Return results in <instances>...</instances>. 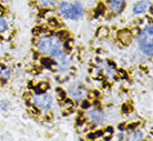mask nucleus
I'll return each mask as SVG.
<instances>
[{
    "instance_id": "obj_1",
    "label": "nucleus",
    "mask_w": 153,
    "mask_h": 141,
    "mask_svg": "<svg viewBox=\"0 0 153 141\" xmlns=\"http://www.w3.org/2000/svg\"><path fill=\"white\" fill-rule=\"evenodd\" d=\"M38 49L42 53L53 56V57H60L63 53V45L62 41L56 36H45L40 38L38 42Z\"/></svg>"
},
{
    "instance_id": "obj_2",
    "label": "nucleus",
    "mask_w": 153,
    "mask_h": 141,
    "mask_svg": "<svg viewBox=\"0 0 153 141\" xmlns=\"http://www.w3.org/2000/svg\"><path fill=\"white\" fill-rule=\"evenodd\" d=\"M59 10L62 17L67 19H72V20L78 19L83 15V7L78 1H75L73 4H70L67 1L61 2L59 6Z\"/></svg>"
},
{
    "instance_id": "obj_3",
    "label": "nucleus",
    "mask_w": 153,
    "mask_h": 141,
    "mask_svg": "<svg viewBox=\"0 0 153 141\" xmlns=\"http://www.w3.org/2000/svg\"><path fill=\"white\" fill-rule=\"evenodd\" d=\"M152 33L153 29L152 26H147L143 30L139 33V46H140V49L143 51L145 55L151 56L152 55Z\"/></svg>"
},
{
    "instance_id": "obj_4",
    "label": "nucleus",
    "mask_w": 153,
    "mask_h": 141,
    "mask_svg": "<svg viewBox=\"0 0 153 141\" xmlns=\"http://www.w3.org/2000/svg\"><path fill=\"white\" fill-rule=\"evenodd\" d=\"M32 102L37 107H39L41 110L47 111L49 110L51 106H52V98L49 95L41 93V95H37V96L33 97L32 98Z\"/></svg>"
},
{
    "instance_id": "obj_5",
    "label": "nucleus",
    "mask_w": 153,
    "mask_h": 141,
    "mask_svg": "<svg viewBox=\"0 0 153 141\" xmlns=\"http://www.w3.org/2000/svg\"><path fill=\"white\" fill-rule=\"evenodd\" d=\"M69 93L70 96L72 97V98H74V99H81L85 95V89L81 85L75 83V85H72V86L70 87Z\"/></svg>"
},
{
    "instance_id": "obj_6",
    "label": "nucleus",
    "mask_w": 153,
    "mask_h": 141,
    "mask_svg": "<svg viewBox=\"0 0 153 141\" xmlns=\"http://www.w3.org/2000/svg\"><path fill=\"white\" fill-rule=\"evenodd\" d=\"M118 37H119V40L121 41L123 45H129V43L132 41L133 35H132V32L130 30H128V29H123V30H121L118 33Z\"/></svg>"
},
{
    "instance_id": "obj_7",
    "label": "nucleus",
    "mask_w": 153,
    "mask_h": 141,
    "mask_svg": "<svg viewBox=\"0 0 153 141\" xmlns=\"http://www.w3.org/2000/svg\"><path fill=\"white\" fill-rule=\"evenodd\" d=\"M151 6V4L149 2V1H139L138 4H135L133 6V14L135 15H141V14H143L145 11L148 10V8Z\"/></svg>"
},
{
    "instance_id": "obj_8",
    "label": "nucleus",
    "mask_w": 153,
    "mask_h": 141,
    "mask_svg": "<svg viewBox=\"0 0 153 141\" xmlns=\"http://www.w3.org/2000/svg\"><path fill=\"white\" fill-rule=\"evenodd\" d=\"M124 6V0H111L110 9L114 12H120Z\"/></svg>"
},
{
    "instance_id": "obj_9",
    "label": "nucleus",
    "mask_w": 153,
    "mask_h": 141,
    "mask_svg": "<svg viewBox=\"0 0 153 141\" xmlns=\"http://www.w3.org/2000/svg\"><path fill=\"white\" fill-rule=\"evenodd\" d=\"M89 116L90 118H91L94 122H97V123H100V122L103 121V113L100 110H97V109H95V110L90 111Z\"/></svg>"
},
{
    "instance_id": "obj_10",
    "label": "nucleus",
    "mask_w": 153,
    "mask_h": 141,
    "mask_svg": "<svg viewBox=\"0 0 153 141\" xmlns=\"http://www.w3.org/2000/svg\"><path fill=\"white\" fill-rule=\"evenodd\" d=\"M48 88H49V85H48L47 82H40L39 85L36 87V92H37V95H41V93H43Z\"/></svg>"
},
{
    "instance_id": "obj_11",
    "label": "nucleus",
    "mask_w": 153,
    "mask_h": 141,
    "mask_svg": "<svg viewBox=\"0 0 153 141\" xmlns=\"http://www.w3.org/2000/svg\"><path fill=\"white\" fill-rule=\"evenodd\" d=\"M142 139V133L141 132H134L129 137L128 141H141Z\"/></svg>"
},
{
    "instance_id": "obj_12",
    "label": "nucleus",
    "mask_w": 153,
    "mask_h": 141,
    "mask_svg": "<svg viewBox=\"0 0 153 141\" xmlns=\"http://www.w3.org/2000/svg\"><path fill=\"white\" fill-rule=\"evenodd\" d=\"M97 35H98V37H107L109 35V29L107 27H101V28H99V30L97 31Z\"/></svg>"
},
{
    "instance_id": "obj_13",
    "label": "nucleus",
    "mask_w": 153,
    "mask_h": 141,
    "mask_svg": "<svg viewBox=\"0 0 153 141\" xmlns=\"http://www.w3.org/2000/svg\"><path fill=\"white\" fill-rule=\"evenodd\" d=\"M41 62H42V65L45 66V67H48V68L53 66V61L51 60L50 58H42V59H41Z\"/></svg>"
},
{
    "instance_id": "obj_14",
    "label": "nucleus",
    "mask_w": 153,
    "mask_h": 141,
    "mask_svg": "<svg viewBox=\"0 0 153 141\" xmlns=\"http://www.w3.org/2000/svg\"><path fill=\"white\" fill-rule=\"evenodd\" d=\"M70 38V33L68 31H60L59 32V39L61 41L62 40H68Z\"/></svg>"
},
{
    "instance_id": "obj_15",
    "label": "nucleus",
    "mask_w": 153,
    "mask_h": 141,
    "mask_svg": "<svg viewBox=\"0 0 153 141\" xmlns=\"http://www.w3.org/2000/svg\"><path fill=\"white\" fill-rule=\"evenodd\" d=\"M40 4L45 7H52L54 5L53 0H39Z\"/></svg>"
},
{
    "instance_id": "obj_16",
    "label": "nucleus",
    "mask_w": 153,
    "mask_h": 141,
    "mask_svg": "<svg viewBox=\"0 0 153 141\" xmlns=\"http://www.w3.org/2000/svg\"><path fill=\"white\" fill-rule=\"evenodd\" d=\"M6 29H7V22L2 17H0V32L5 31Z\"/></svg>"
},
{
    "instance_id": "obj_17",
    "label": "nucleus",
    "mask_w": 153,
    "mask_h": 141,
    "mask_svg": "<svg viewBox=\"0 0 153 141\" xmlns=\"http://www.w3.org/2000/svg\"><path fill=\"white\" fill-rule=\"evenodd\" d=\"M64 108H68V109H71L72 106H73V103H72V101L70 100V99H64V103H63Z\"/></svg>"
},
{
    "instance_id": "obj_18",
    "label": "nucleus",
    "mask_w": 153,
    "mask_h": 141,
    "mask_svg": "<svg viewBox=\"0 0 153 141\" xmlns=\"http://www.w3.org/2000/svg\"><path fill=\"white\" fill-rule=\"evenodd\" d=\"M49 25L52 26L53 28H56V27H58V21L56 20L54 18H52V19H50L49 20Z\"/></svg>"
},
{
    "instance_id": "obj_19",
    "label": "nucleus",
    "mask_w": 153,
    "mask_h": 141,
    "mask_svg": "<svg viewBox=\"0 0 153 141\" xmlns=\"http://www.w3.org/2000/svg\"><path fill=\"white\" fill-rule=\"evenodd\" d=\"M81 107L83 108V109H88L90 107V103L88 102V100H84L83 102H82V105H81Z\"/></svg>"
},
{
    "instance_id": "obj_20",
    "label": "nucleus",
    "mask_w": 153,
    "mask_h": 141,
    "mask_svg": "<svg viewBox=\"0 0 153 141\" xmlns=\"http://www.w3.org/2000/svg\"><path fill=\"white\" fill-rule=\"evenodd\" d=\"M119 75L121 78H127V72L124 70H119Z\"/></svg>"
},
{
    "instance_id": "obj_21",
    "label": "nucleus",
    "mask_w": 153,
    "mask_h": 141,
    "mask_svg": "<svg viewBox=\"0 0 153 141\" xmlns=\"http://www.w3.org/2000/svg\"><path fill=\"white\" fill-rule=\"evenodd\" d=\"M94 135H95V137H97V138H99V137H102V136H103V131L98 130L97 132H94Z\"/></svg>"
},
{
    "instance_id": "obj_22",
    "label": "nucleus",
    "mask_w": 153,
    "mask_h": 141,
    "mask_svg": "<svg viewBox=\"0 0 153 141\" xmlns=\"http://www.w3.org/2000/svg\"><path fill=\"white\" fill-rule=\"evenodd\" d=\"M95 138H97V137H95L94 133H89V135H88V139H90V140H93Z\"/></svg>"
},
{
    "instance_id": "obj_23",
    "label": "nucleus",
    "mask_w": 153,
    "mask_h": 141,
    "mask_svg": "<svg viewBox=\"0 0 153 141\" xmlns=\"http://www.w3.org/2000/svg\"><path fill=\"white\" fill-rule=\"evenodd\" d=\"M130 110H131V108L129 109L128 106H125V105H124V106H122V111H124V112H129Z\"/></svg>"
},
{
    "instance_id": "obj_24",
    "label": "nucleus",
    "mask_w": 153,
    "mask_h": 141,
    "mask_svg": "<svg viewBox=\"0 0 153 141\" xmlns=\"http://www.w3.org/2000/svg\"><path fill=\"white\" fill-rule=\"evenodd\" d=\"M137 126H138V123H131L130 126H128V129H134Z\"/></svg>"
},
{
    "instance_id": "obj_25",
    "label": "nucleus",
    "mask_w": 153,
    "mask_h": 141,
    "mask_svg": "<svg viewBox=\"0 0 153 141\" xmlns=\"http://www.w3.org/2000/svg\"><path fill=\"white\" fill-rule=\"evenodd\" d=\"M105 132H109V133H112V132H113V129H112L111 127H108V128L105 129Z\"/></svg>"
}]
</instances>
